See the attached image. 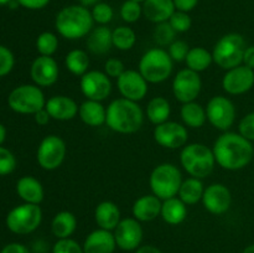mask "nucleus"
Returning a JSON list of instances; mask_svg holds the SVG:
<instances>
[{"mask_svg":"<svg viewBox=\"0 0 254 253\" xmlns=\"http://www.w3.org/2000/svg\"><path fill=\"white\" fill-rule=\"evenodd\" d=\"M216 163L226 170L236 171L246 168L252 161L254 148L252 141L240 133L223 131L213 144Z\"/></svg>","mask_w":254,"mask_h":253,"instance_id":"f257e3e1","label":"nucleus"},{"mask_svg":"<svg viewBox=\"0 0 254 253\" xmlns=\"http://www.w3.org/2000/svg\"><path fill=\"white\" fill-rule=\"evenodd\" d=\"M144 112L138 102L117 98L107 107L106 124L119 134H133L143 126Z\"/></svg>","mask_w":254,"mask_h":253,"instance_id":"f03ea898","label":"nucleus"},{"mask_svg":"<svg viewBox=\"0 0 254 253\" xmlns=\"http://www.w3.org/2000/svg\"><path fill=\"white\" fill-rule=\"evenodd\" d=\"M93 24L91 10L81 4L62 7L55 19V29L67 40H78L88 36L93 29Z\"/></svg>","mask_w":254,"mask_h":253,"instance_id":"7ed1b4c3","label":"nucleus"},{"mask_svg":"<svg viewBox=\"0 0 254 253\" xmlns=\"http://www.w3.org/2000/svg\"><path fill=\"white\" fill-rule=\"evenodd\" d=\"M181 166L192 178L205 179L213 171L216 159L212 149L202 143L186 144L180 153Z\"/></svg>","mask_w":254,"mask_h":253,"instance_id":"20e7f679","label":"nucleus"},{"mask_svg":"<svg viewBox=\"0 0 254 253\" xmlns=\"http://www.w3.org/2000/svg\"><path fill=\"white\" fill-rule=\"evenodd\" d=\"M247 49L245 37L237 32L226 34L216 42L212 50L213 62L222 69L235 68L243 64V56Z\"/></svg>","mask_w":254,"mask_h":253,"instance_id":"39448f33","label":"nucleus"},{"mask_svg":"<svg viewBox=\"0 0 254 253\" xmlns=\"http://www.w3.org/2000/svg\"><path fill=\"white\" fill-rule=\"evenodd\" d=\"M174 61L169 52L161 47L148 50L139 61L138 71L148 83H161L171 76Z\"/></svg>","mask_w":254,"mask_h":253,"instance_id":"423d86ee","label":"nucleus"},{"mask_svg":"<svg viewBox=\"0 0 254 253\" xmlns=\"http://www.w3.org/2000/svg\"><path fill=\"white\" fill-rule=\"evenodd\" d=\"M183 184V175L176 165L171 163H163L154 168L149 178L151 192L161 201L178 196Z\"/></svg>","mask_w":254,"mask_h":253,"instance_id":"0eeeda50","label":"nucleus"},{"mask_svg":"<svg viewBox=\"0 0 254 253\" xmlns=\"http://www.w3.org/2000/svg\"><path fill=\"white\" fill-rule=\"evenodd\" d=\"M7 104L16 113L34 116L45 108L46 98L41 87L36 84H21L10 92Z\"/></svg>","mask_w":254,"mask_h":253,"instance_id":"6e6552de","label":"nucleus"},{"mask_svg":"<svg viewBox=\"0 0 254 253\" xmlns=\"http://www.w3.org/2000/svg\"><path fill=\"white\" fill-rule=\"evenodd\" d=\"M42 221V210L35 203H21L6 216V227L16 235H29L39 228Z\"/></svg>","mask_w":254,"mask_h":253,"instance_id":"1a4fd4ad","label":"nucleus"},{"mask_svg":"<svg viewBox=\"0 0 254 253\" xmlns=\"http://www.w3.org/2000/svg\"><path fill=\"white\" fill-rule=\"evenodd\" d=\"M66 153L67 146L64 139L55 134H50L42 139L37 148V163L44 170H56L64 163Z\"/></svg>","mask_w":254,"mask_h":253,"instance_id":"9d476101","label":"nucleus"},{"mask_svg":"<svg viewBox=\"0 0 254 253\" xmlns=\"http://www.w3.org/2000/svg\"><path fill=\"white\" fill-rule=\"evenodd\" d=\"M205 108L207 121L218 130L227 131L235 124L237 112H236L235 103L227 97H212Z\"/></svg>","mask_w":254,"mask_h":253,"instance_id":"9b49d317","label":"nucleus"},{"mask_svg":"<svg viewBox=\"0 0 254 253\" xmlns=\"http://www.w3.org/2000/svg\"><path fill=\"white\" fill-rule=\"evenodd\" d=\"M202 81L197 72L190 68H184L175 74L173 79L174 97L181 103L193 102L200 94Z\"/></svg>","mask_w":254,"mask_h":253,"instance_id":"f8f14e48","label":"nucleus"},{"mask_svg":"<svg viewBox=\"0 0 254 253\" xmlns=\"http://www.w3.org/2000/svg\"><path fill=\"white\" fill-rule=\"evenodd\" d=\"M79 88L87 99L102 102L111 94L112 81L104 72L92 69L81 77Z\"/></svg>","mask_w":254,"mask_h":253,"instance_id":"ddd939ff","label":"nucleus"},{"mask_svg":"<svg viewBox=\"0 0 254 253\" xmlns=\"http://www.w3.org/2000/svg\"><path fill=\"white\" fill-rule=\"evenodd\" d=\"M154 140L166 149H180L188 143L189 131L186 126L178 122L168 121L154 129Z\"/></svg>","mask_w":254,"mask_h":253,"instance_id":"4468645a","label":"nucleus"},{"mask_svg":"<svg viewBox=\"0 0 254 253\" xmlns=\"http://www.w3.org/2000/svg\"><path fill=\"white\" fill-rule=\"evenodd\" d=\"M254 86V69L246 64L226 71L222 78V88L226 93L232 96L247 93Z\"/></svg>","mask_w":254,"mask_h":253,"instance_id":"2eb2a0df","label":"nucleus"},{"mask_svg":"<svg viewBox=\"0 0 254 253\" xmlns=\"http://www.w3.org/2000/svg\"><path fill=\"white\" fill-rule=\"evenodd\" d=\"M148 81L141 76V73L135 69H126L117 78L119 93L123 98L133 102H139L145 98L148 94Z\"/></svg>","mask_w":254,"mask_h":253,"instance_id":"dca6fc26","label":"nucleus"},{"mask_svg":"<svg viewBox=\"0 0 254 253\" xmlns=\"http://www.w3.org/2000/svg\"><path fill=\"white\" fill-rule=\"evenodd\" d=\"M117 247L123 251L138 250L143 241V227L140 222L134 217H127L121 220L113 232Z\"/></svg>","mask_w":254,"mask_h":253,"instance_id":"f3484780","label":"nucleus"},{"mask_svg":"<svg viewBox=\"0 0 254 253\" xmlns=\"http://www.w3.org/2000/svg\"><path fill=\"white\" fill-rule=\"evenodd\" d=\"M203 207L213 215H223L227 212L232 203V195L230 189L223 184H211L205 188L202 196Z\"/></svg>","mask_w":254,"mask_h":253,"instance_id":"a211bd4d","label":"nucleus"},{"mask_svg":"<svg viewBox=\"0 0 254 253\" xmlns=\"http://www.w3.org/2000/svg\"><path fill=\"white\" fill-rule=\"evenodd\" d=\"M30 76L39 87H50L59 79L60 68L52 56H39L30 67Z\"/></svg>","mask_w":254,"mask_h":253,"instance_id":"6ab92c4d","label":"nucleus"},{"mask_svg":"<svg viewBox=\"0 0 254 253\" xmlns=\"http://www.w3.org/2000/svg\"><path fill=\"white\" fill-rule=\"evenodd\" d=\"M45 109L49 112L51 119L66 122L76 118L78 114L79 106L71 97L59 94V96H54L47 99Z\"/></svg>","mask_w":254,"mask_h":253,"instance_id":"aec40b11","label":"nucleus"},{"mask_svg":"<svg viewBox=\"0 0 254 253\" xmlns=\"http://www.w3.org/2000/svg\"><path fill=\"white\" fill-rule=\"evenodd\" d=\"M82 247L84 253H113L117 242L112 231L98 228L87 236Z\"/></svg>","mask_w":254,"mask_h":253,"instance_id":"412c9836","label":"nucleus"},{"mask_svg":"<svg viewBox=\"0 0 254 253\" xmlns=\"http://www.w3.org/2000/svg\"><path fill=\"white\" fill-rule=\"evenodd\" d=\"M161 206H163V201L154 193L140 196L134 201L133 207H131L133 217L136 218L139 222H150L160 216Z\"/></svg>","mask_w":254,"mask_h":253,"instance_id":"4be33fe9","label":"nucleus"},{"mask_svg":"<svg viewBox=\"0 0 254 253\" xmlns=\"http://www.w3.org/2000/svg\"><path fill=\"white\" fill-rule=\"evenodd\" d=\"M141 6L144 16L154 24L169 21L176 11L174 0H144Z\"/></svg>","mask_w":254,"mask_h":253,"instance_id":"5701e85b","label":"nucleus"},{"mask_svg":"<svg viewBox=\"0 0 254 253\" xmlns=\"http://www.w3.org/2000/svg\"><path fill=\"white\" fill-rule=\"evenodd\" d=\"M16 192L24 202L35 203V205H40L45 197L42 184L36 178L30 175H25L17 180Z\"/></svg>","mask_w":254,"mask_h":253,"instance_id":"b1692460","label":"nucleus"},{"mask_svg":"<svg viewBox=\"0 0 254 253\" xmlns=\"http://www.w3.org/2000/svg\"><path fill=\"white\" fill-rule=\"evenodd\" d=\"M94 220L99 228L114 231L121 222V210L113 201H102L94 210Z\"/></svg>","mask_w":254,"mask_h":253,"instance_id":"393cba45","label":"nucleus"},{"mask_svg":"<svg viewBox=\"0 0 254 253\" xmlns=\"http://www.w3.org/2000/svg\"><path fill=\"white\" fill-rule=\"evenodd\" d=\"M113 46L112 30L107 25L93 27L87 37V47L93 55H106Z\"/></svg>","mask_w":254,"mask_h":253,"instance_id":"a878e982","label":"nucleus"},{"mask_svg":"<svg viewBox=\"0 0 254 253\" xmlns=\"http://www.w3.org/2000/svg\"><path fill=\"white\" fill-rule=\"evenodd\" d=\"M78 117L86 126H101L106 124L107 108L102 102L87 99L79 106Z\"/></svg>","mask_w":254,"mask_h":253,"instance_id":"bb28decb","label":"nucleus"},{"mask_svg":"<svg viewBox=\"0 0 254 253\" xmlns=\"http://www.w3.org/2000/svg\"><path fill=\"white\" fill-rule=\"evenodd\" d=\"M160 216L168 225H180L188 217V205L183 202L178 196L164 200Z\"/></svg>","mask_w":254,"mask_h":253,"instance_id":"cd10ccee","label":"nucleus"},{"mask_svg":"<svg viewBox=\"0 0 254 253\" xmlns=\"http://www.w3.org/2000/svg\"><path fill=\"white\" fill-rule=\"evenodd\" d=\"M77 228V218L69 211H61L52 218L51 231L57 240L69 238Z\"/></svg>","mask_w":254,"mask_h":253,"instance_id":"c85d7f7f","label":"nucleus"},{"mask_svg":"<svg viewBox=\"0 0 254 253\" xmlns=\"http://www.w3.org/2000/svg\"><path fill=\"white\" fill-rule=\"evenodd\" d=\"M180 117L184 122V126L193 129L203 126L207 121L206 108L195 101L183 104L180 109Z\"/></svg>","mask_w":254,"mask_h":253,"instance_id":"c756f323","label":"nucleus"},{"mask_svg":"<svg viewBox=\"0 0 254 253\" xmlns=\"http://www.w3.org/2000/svg\"><path fill=\"white\" fill-rule=\"evenodd\" d=\"M203 192H205V186L201 179L191 176L186 180H183L178 196L186 205H195L202 200Z\"/></svg>","mask_w":254,"mask_h":253,"instance_id":"7c9ffc66","label":"nucleus"},{"mask_svg":"<svg viewBox=\"0 0 254 253\" xmlns=\"http://www.w3.org/2000/svg\"><path fill=\"white\" fill-rule=\"evenodd\" d=\"M171 113V107L165 97H154L146 106V117L155 126L165 123L169 121Z\"/></svg>","mask_w":254,"mask_h":253,"instance_id":"2f4dec72","label":"nucleus"},{"mask_svg":"<svg viewBox=\"0 0 254 253\" xmlns=\"http://www.w3.org/2000/svg\"><path fill=\"white\" fill-rule=\"evenodd\" d=\"M212 62V52H210L205 47L201 46L190 49V51H189L188 56L185 59V63L188 66V68L192 69V71L197 72V73L207 69Z\"/></svg>","mask_w":254,"mask_h":253,"instance_id":"473e14b6","label":"nucleus"},{"mask_svg":"<svg viewBox=\"0 0 254 253\" xmlns=\"http://www.w3.org/2000/svg\"><path fill=\"white\" fill-rule=\"evenodd\" d=\"M64 66L74 76L82 77L89 71V57L84 50H71L64 57Z\"/></svg>","mask_w":254,"mask_h":253,"instance_id":"72a5a7b5","label":"nucleus"},{"mask_svg":"<svg viewBox=\"0 0 254 253\" xmlns=\"http://www.w3.org/2000/svg\"><path fill=\"white\" fill-rule=\"evenodd\" d=\"M113 46L121 51H129L136 42V34L131 27L118 26L112 31Z\"/></svg>","mask_w":254,"mask_h":253,"instance_id":"f704fd0d","label":"nucleus"},{"mask_svg":"<svg viewBox=\"0 0 254 253\" xmlns=\"http://www.w3.org/2000/svg\"><path fill=\"white\" fill-rule=\"evenodd\" d=\"M36 49L40 56H52L59 49V37L54 32H42L36 39Z\"/></svg>","mask_w":254,"mask_h":253,"instance_id":"c9c22d12","label":"nucleus"},{"mask_svg":"<svg viewBox=\"0 0 254 253\" xmlns=\"http://www.w3.org/2000/svg\"><path fill=\"white\" fill-rule=\"evenodd\" d=\"M119 14H121V17L123 21L128 22V24H134V22L138 21V20L140 19L141 15H143V6H141V2L134 1V0H126V1L122 4Z\"/></svg>","mask_w":254,"mask_h":253,"instance_id":"e433bc0d","label":"nucleus"},{"mask_svg":"<svg viewBox=\"0 0 254 253\" xmlns=\"http://www.w3.org/2000/svg\"><path fill=\"white\" fill-rule=\"evenodd\" d=\"M178 32L171 27L169 21L161 22V24H156V27L154 29V41L159 45V46H169L175 41V36Z\"/></svg>","mask_w":254,"mask_h":253,"instance_id":"4c0bfd02","label":"nucleus"},{"mask_svg":"<svg viewBox=\"0 0 254 253\" xmlns=\"http://www.w3.org/2000/svg\"><path fill=\"white\" fill-rule=\"evenodd\" d=\"M92 17H93L94 22H97L98 25H107L113 20L114 16V10L107 2H101L94 5L91 10Z\"/></svg>","mask_w":254,"mask_h":253,"instance_id":"58836bf2","label":"nucleus"},{"mask_svg":"<svg viewBox=\"0 0 254 253\" xmlns=\"http://www.w3.org/2000/svg\"><path fill=\"white\" fill-rule=\"evenodd\" d=\"M169 24L171 25V27H173L176 32L183 34V32L189 31V30L191 29L192 20H191V16L189 15V12L176 10V11L171 15L170 19H169Z\"/></svg>","mask_w":254,"mask_h":253,"instance_id":"ea45409f","label":"nucleus"},{"mask_svg":"<svg viewBox=\"0 0 254 253\" xmlns=\"http://www.w3.org/2000/svg\"><path fill=\"white\" fill-rule=\"evenodd\" d=\"M16 168V159L9 149L0 145V176L11 174Z\"/></svg>","mask_w":254,"mask_h":253,"instance_id":"a19ab883","label":"nucleus"},{"mask_svg":"<svg viewBox=\"0 0 254 253\" xmlns=\"http://www.w3.org/2000/svg\"><path fill=\"white\" fill-rule=\"evenodd\" d=\"M189 51H190V46L184 40H175L173 44L169 45L168 52L173 61L175 62H183L185 61L186 56H188Z\"/></svg>","mask_w":254,"mask_h":253,"instance_id":"79ce46f5","label":"nucleus"},{"mask_svg":"<svg viewBox=\"0 0 254 253\" xmlns=\"http://www.w3.org/2000/svg\"><path fill=\"white\" fill-rule=\"evenodd\" d=\"M52 253H84L83 247L72 238H62L54 245Z\"/></svg>","mask_w":254,"mask_h":253,"instance_id":"37998d69","label":"nucleus"},{"mask_svg":"<svg viewBox=\"0 0 254 253\" xmlns=\"http://www.w3.org/2000/svg\"><path fill=\"white\" fill-rule=\"evenodd\" d=\"M15 64L14 54L6 46L0 45V77H4L12 71Z\"/></svg>","mask_w":254,"mask_h":253,"instance_id":"c03bdc74","label":"nucleus"},{"mask_svg":"<svg viewBox=\"0 0 254 253\" xmlns=\"http://www.w3.org/2000/svg\"><path fill=\"white\" fill-rule=\"evenodd\" d=\"M238 133L250 141H254V112H251L241 119Z\"/></svg>","mask_w":254,"mask_h":253,"instance_id":"a18cd8bd","label":"nucleus"},{"mask_svg":"<svg viewBox=\"0 0 254 253\" xmlns=\"http://www.w3.org/2000/svg\"><path fill=\"white\" fill-rule=\"evenodd\" d=\"M126 71L124 68V63L119 59H108L104 63V73L109 77V78H118L123 72Z\"/></svg>","mask_w":254,"mask_h":253,"instance_id":"49530a36","label":"nucleus"},{"mask_svg":"<svg viewBox=\"0 0 254 253\" xmlns=\"http://www.w3.org/2000/svg\"><path fill=\"white\" fill-rule=\"evenodd\" d=\"M20 6L29 10H40L46 7L51 0H16Z\"/></svg>","mask_w":254,"mask_h":253,"instance_id":"de8ad7c7","label":"nucleus"},{"mask_svg":"<svg viewBox=\"0 0 254 253\" xmlns=\"http://www.w3.org/2000/svg\"><path fill=\"white\" fill-rule=\"evenodd\" d=\"M176 10L179 11L190 12L191 10L195 9L198 4V0H174Z\"/></svg>","mask_w":254,"mask_h":253,"instance_id":"09e8293b","label":"nucleus"},{"mask_svg":"<svg viewBox=\"0 0 254 253\" xmlns=\"http://www.w3.org/2000/svg\"><path fill=\"white\" fill-rule=\"evenodd\" d=\"M0 253H30V251L26 246L21 245V243L14 242L5 246Z\"/></svg>","mask_w":254,"mask_h":253,"instance_id":"8fccbe9b","label":"nucleus"},{"mask_svg":"<svg viewBox=\"0 0 254 253\" xmlns=\"http://www.w3.org/2000/svg\"><path fill=\"white\" fill-rule=\"evenodd\" d=\"M34 119L35 122H36V124H39V126H47L50 119H51V117H50L49 112L44 108L34 114Z\"/></svg>","mask_w":254,"mask_h":253,"instance_id":"3c124183","label":"nucleus"},{"mask_svg":"<svg viewBox=\"0 0 254 253\" xmlns=\"http://www.w3.org/2000/svg\"><path fill=\"white\" fill-rule=\"evenodd\" d=\"M243 64L254 69V45L247 46V49H246L245 56H243Z\"/></svg>","mask_w":254,"mask_h":253,"instance_id":"603ef678","label":"nucleus"},{"mask_svg":"<svg viewBox=\"0 0 254 253\" xmlns=\"http://www.w3.org/2000/svg\"><path fill=\"white\" fill-rule=\"evenodd\" d=\"M135 253H163L158 247L155 246H150V245H146V246H141L139 247L138 250L135 251Z\"/></svg>","mask_w":254,"mask_h":253,"instance_id":"864d4df0","label":"nucleus"},{"mask_svg":"<svg viewBox=\"0 0 254 253\" xmlns=\"http://www.w3.org/2000/svg\"><path fill=\"white\" fill-rule=\"evenodd\" d=\"M99 0H79V4L82 5V6H86V7H89L92 6L93 7L94 5L98 4Z\"/></svg>","mask_w":254,"mask_h":253,"instance_id":"5fc2aeb1","label":"nucleus"},{"mask_svg":"<svg viewBox=\"0 0 254 253\" xmlns=\"http://www.w3.org/2000/svg\"><path fill=\"white\" fill-rule=\"evenodd\" d=\"M6 139V128L4 126V124L0 123V145L5 141Z\"/></svg>","mask_w":254,"mask_h":253,"instance_id":"6e6d98bb","label":"nucleus"},{"mask_svg":"<svg viewBox=\"0 0 254 253\" xmlns=\"http://www.w3.org/2000/svg\"><path fill=\"white\" fill-rule=\"evenodd\" d=\"M242 253H254V245H251L248 246V247H246Z\"/></svg>","mask_w":254,"mask_h":253,"instance_id":"4d7b16f0","label":"nucleus"},{"mask_svg":"<svg viewBox=\"0 0 254 253\" xmlns=\"http://www.w3.org/2000/svg\"><path fill=\"white\" fill-rule=\"evenodd\" d=\"M11 1L12 0H0V6H2V5H9Z\"/></svg>","mask_w":254,"mask_h":253,"instance_id":"13d9d810","label":"nucleus"},{"mask_svg":"<svg viewBox=\"0 0 254 253\" xmlns=\"http://www.w3.org/2000/svg\"><path fill=\"white\" fill-rule=\"evenodd\" d=\"M134 1H138V2H143L144 0H134Z\"/></svg>","mask_w":254,"mask_h":253,"instance_id":"bf43d9fd","label":"nucleus"}]
</instances>
